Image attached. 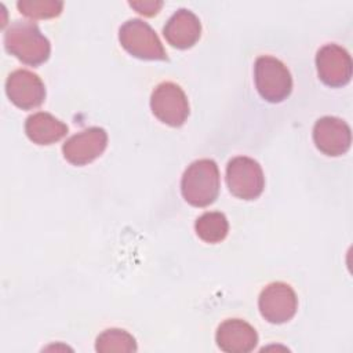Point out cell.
Wrapping results in <instances>:
<instances>
[{"instance_id": "obj_1", "label": "cell", "mask_w": 353, "mask_h": 353, "mask_svg": "<svg viewBox=\"0 0 353 353\" xmlns=\"http://www.w3.org/2000/svg\"><path fill=\"white\" fill-rule=\"evenodd\" d=\"M6 50L21 62L39 66L51 54V44L33 21H14L4 33Z\"/></svg>"}, {"instance_id": "obj_2", "label": "cell", "mask_w": 353, "mask_h": 353, "mask_svg": "<svg viewBox=\"0 0 353 353\" xmlns=\"http://www.w3.org/2000/svg\"><path fill=\"white\" fill-rule=\"evenodd\" d=\"M219 186V170L211 159H200L190 163L181 179L182 196L193 207L212 204L218 197Z\"/></svg>"}, {"instance_id": "obj_3", "label": "cell", "mask_w": 353, "mask_h": 353, "mask_svg": "<svg viewBox=\"0 0 353 353\" xmlns=\"http://www.w3.org/2000/svg\"><path fill=\"white\" fill-rule=\"evenodd\" d=\"M254 79L258 94L270 103L283 102L292 91L290 70L280 59L270 55L256 58Z\"/></svg>"}, {"instance_id": "obj_4", "label": "cell", "mask_w": 353, "mask_h": 353, "mask_svg": "<svg viewBox=\"0 0 353 353\" xmlns=\"http://www.w3.org/2000/svg\"><path fill=\"white\" fill-rule=\"evenodd\" d=\"M121 47L135 58L146 61H164L167 52L149 23L139 18L125 21L119 29Z\"/></svg>"}, {"instance_id": "obj_5", "label": "cell", "mask_w": 353, "mask_h": 353, "mask_svg": "<svg viewBox=\"0 0 353 353\" xmlns=\"http://www.w3.org/2000/svg\"><path fill=\"white\" fill-rule=\"evenodd\" d=\"M226 185L233 196L254 200L261 196L265 188L262 167L251 157H233L226 165Z\"/></svg>"}, {"instance_id": "obj_6", "label": "cell", "mask_w": 353, "mask_h": 353, "mask_svg": "<svg viewBox=\"0 0 353 353\" xmlns=\"http://www.w3.org/2000/svg\"><path fill=\"white\" fill-rule=\"evenodd\" d=\"M153 114L170 127H181L189 116V102L183 90L172 83L164 81L156 85L150 95Z\"/></svg>"}, {"instance_id": "obj_7", "label": "cell", "mask_w": 353, "mask_h": 353, "mask_svg": "<svg viewBox=\"0 0 353 353\" xmlns=\"http://www.w3.org/2000/svg\"><path fill=\"white\" fill-rule=\"evenodd\" d=\"M258 307L266 321L283 324L295 316L298 298L291 285L283 281H274L261 291Z\"/></svg>"}, {"instance_id": "obj_8", "label": "cell", "mask_w": 353, "mask_h": 353, "mask_svg": "<svg viewBox=\"0 0 353 353\" xmlns=\"http://www.w3.org/2000/svg\"><path fill=\"white\" fill-rule=\"evenodd\" d=\"M319 79L330 87L346 85L352 79V58L338 44H325L316 54Z\"/></svg>"}, {"instance_id": "obj_9", "label": "cell", "mask_w": 353, "mask_h": 353, "mask_svg": "<svg viewBox=\"0 0 353 353\" xmlns=\"http://www.w3.org/2000/svg\"><path fill=\"white\" fill-rule=\"evenodd\" d=\"M108 146V134L101 127H90L72 135L63 145V157L73 165H85L98 159Z\"/></svg>"}, {"instance_id": "obj_10", "label": "cell", "mask_w": 353, "mask_h": 353, "mask_svg": "<svg viewBox=\"0 0 353 353\" xmlns=\"http://www.w3.org/2000/svg\"><path fill=\"white\" fill-rule=\"evenodd\" d=\"M6 92L10 101L23 109H34L46 99V87L41 79L26 69H17L6 80Z\"/></svg>"}, {"instance_id": "obj_11", "label": "cell", "mask_w": 353, "mask_h": 353, "mask_svg": "<svg viewBox=\"0 0 353 353\" xmlns=\"http://www.w3.org/2000/svg\"><path fill=\"white\" fill-rule=\"evenodd\" d=\"M313 141L316 148L327 156L345 154L352 143V131L346 121L334 116H324L314 123Z\"/></svg>"}, {"instance_id": "obj_12", "label": "cell", "mask_w": 353, "mask_h": 353, "mask_svg": "<svg viewBox=\"0 0 353 353\" xmlns=\"http://www.w3.org/2000/svg\"><path fill=\"white\" fill-rule=\"evenodd\" d=\"M216 345L226 353H248L258 343L255 328L241 319H228L219 324L215 334Z\"/></svg>"}, {"instance_id": "obj_13", "label": "cell", "mask_w": 353, "mask_h": 353, "mask_svg": "<svg viewBox=\"0 0 353 353\" xmlns=\"http://www.w3.org/2000/svg\"><path fill=\"white\" fill-rule=\"evenodd\" d=\"M165 40L175 48L193 47L201 36V23L194 12L188 8L176 10L163 28Z\"/></svg>"}, {"instance_id": "obj_14", "label": "cell", "mask_w": 353, "mask_h": 353, "mask_svg": "<svg viewBox=\"0 0 353 353\" xmlns=\"http://www.w3.org/2000/svg\"><path fill=\"white\" fill-rule=\"evenodd\" d=\"M28 138L37 145H51L68 134V125L47 112H37L25 120Z\"/></svg>"}, {"instance_id": "obj_15", "label": "cell", "mask_w": 353, "mask_h": 353, "mask_svg": "<svg viewBox=\"0 0 353 353\" xmlns=\"http://www.w3.org/2000/svg\"><path fill=\"white\" fill-rule=\"evenodd\" d=\"M196 234L205 243L216 244L225 240L229 233V222L225 214L210 211L200 215L194 222Z\"/></svg>"}, {"instance_id": "obj_16", "label": "cell", "mask_w": 353, "mask_h": 353, "mask_svg": "<svg viewBox=\"0 0 353 353\" xmlns=\"http://www.w3.org/2000/svg\"><path fill=\"white\" fill-rule=\"evenodd\" d=\"M95 350L99 353L135 352L137 341L125 330L109 328L98 335L95 342Z\"/></svg>"}, {"instance_id": "obj_17", "label": "cell", "mask_w": 353, "mask_h": 353, "mask_svg": "<svg viewBox=\"0 0 353 353\" xmlns=\"http://www.w3.org/2000/svg\"><path fill=\"white\" fill-rule=\"evenodd\" d=\"M17 7L21 14L33 19H47L62 12L63 3L58 0H19Z\"/></svg>"}, {"instance_id": "obj_18", "label": "cell", "mask_w": 353, "mask_h": 353, "mask_svg": "<svg viewBox=\"0 0 353 353\" xmlns=\"http://www.w3.org/2000/svg\"><path fill=\"white\" fill-rule=\"evenodd\" d=\"M128 4L137 10L139 14L145 17L156 15L163 7V1L159 0H139V1H128Z\"/></svg>"}]
</instances>
